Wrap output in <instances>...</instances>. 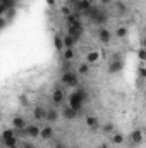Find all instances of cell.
I'll return each mask as SVG.
<instances>
[{
    "instance_id": "6da1fadb",
    "label": "cell",
    "mask_w": 146,
    "mask_h": 148,
    "mask_svg": "<svg viewBox=\"0 0 146 148\" xmlns=\"http://www.w3.org/2000/svg\"><path fill=\"white\" fill-rule=\"evenodd\" d=\"M84 100H86V91L83 88H77V91H74L72 95L69 97V107L74 109L76 112H81Z\"/></svg>"
},
{
    "instance_id": "7a4b0ae2",
    "label": "cell",
    "mask_w": 146,
    "mask_h": 148,
    "mask_svg": "<svg viewBox=\"0 0 146 148\" xmlns=\"http://www.w3.org/2000/svg\"><path fill=\"white\" fill-rule=\"evenodd\" d=\"M60 79L65 86H77V74L72 71H64Z\"/></svg>"
},
{
    "instance_id": "3957f363",
    "label": "cell",
    "mask_w": 146,
    "mask_h": 148,
    "mask_svg": "<svg viewBox=\"0 0 146 148\" xmlns=\"http://www.w3.org/2000/svg\"><path fill=\"white\" fill-rule=\"evenodd\" d=\"M40 126L36 124H26V127L23 129L24 131V134L28 136V138H40Z\"/></svg>"
},
{
    "instance_id": "277c9868",
    "label": "cell",
    "mask_w": 146,
    "mask_h": 148,
    "mask_svg": "<svg viewBox=\"0 0 146 148\" xmlns=\"http://www.w3.org/2000/svg\"><path fill=\"white\" fill-rule=\"evenodd\" d=\"M100 59H102V52H100V50H91V52L86 53V64H88V66L96 64Z\"/></svg>"
},
{
    "instance_id": "5b68a950",
    "label": "cell",
    "mask_w": 146,
    "mask_h": 148,
    "mask_svg": "<svg viewBox=\"0 0 146 148\" xmlns=\"http://www.w3.org/2000/svg\"><path fill=\"white\" fill-rule=\"evenodd\" d=\"M89 12H91L93 19H95L98 24H105V23L108 21V16H107V14H103V12H100V10H91V9H89Z\"/></svg>"
},
{
    "instance_id": "8992f818",
    "label": "cell",
    "mask_w": 146,
    "mask_h": 148,
    "mask_svg": "<svg viewBox=\"0 0 146 148\" xmlns=\"http://www.w3.org/2000/svg\"><path fill=\"white\" fill-rule=\"evenodd\" d=\"M52 102H53L55 105H60V103L64 102V90H62V88H55V90H53V93H52Z\"/></svg>"
},
{
    "instance_id": "52a82bcc",
    "label": "cell",
    "mask_w": 146,
    "mask_h": 148,
    "mask_svg": "<svg viewBox=\"0 0 146 148\" xmlns=\"http://www.w3.org/2000/svg\"><path fill=\"white\" fill-rule=\"evenodd\" d=\"M98 38H100L102 43H108L110 40H112V31L103 26V28H100V31H98Z\"/></svg>"
},
{
    "instance_id": "ba28073f",
    "label": "cell",
    "mask_w": 146,
    "mask_h": 148,
    "mask_svg": "<svg viewBox=\"0 0 146 148\" xmlns=\"http://www.w3.org/2000/svg\"><path fill=\"white\" fill-rule=\"evenodd\" d=\"M77 114H79V112H76L74 109H71L69 105H67V107H64V110H62V115H64V119H65V121H74V119L77 117Z\"/></svg>"
},
{
    "instance_id": "9c48e42d",
    "label": "cell",
    "mask_w": 146,
    "mask_h": 148,
    "mask_svg": "<svg viewBox=\"0 0 146 148\" xmlns=\"http://www.w3.org/2000/svg\"><path fill=\"white\" fill-rule=\"evenodd\" d=\"M52 136H53L52 126H45V127L40 129V138H41V140H52Z\"/></svg>"
},
{
    "instance_id": "30bf717a",
    "label": "cell",
    "mask_w": 146,
    "mask_h": 148,
    "mask_svg": "<svg viewBox=\"0 0 146 148\" xmlns=\"http://www.w3.org/2000/svg\"><path fill=\"white\" fill-rule=\"evenodd\" d=\"M12 127L14 129H24L26 127V121H24V117H21V115H17V117H14L12 119Z\"/></svg>"
},
{
    "instance_id": "8fae6325",
    "label": "cell",
    "mask_w": 146,
    "mask_h": 148,
    "mask_svg": "<svg viewBox=\"0 0 146 148\" xmlns=\"http://www.w3.org/2000/svg\"><path fill=\"white\" fill-rule=\"evenodd\" d=\"M45 119L48 122H55L59 119V112L55 110V109H48V110H45Z\"/></svg>"
},
{
    "instance_id": "7c38bea8",
    "label": "cell",
    "mask_w": 146,
    "mask_h": 148,
    "mask_svg": "<svg viewBox=\"0 0 146 148\" xmlns=\"http://www.w3.org/2000/svg\"><path fill=\"white\" fill-rule=\"evenodd\" d=\"M81 33H83L81 24H79V26H71V28H69V36H72L76 41H77V38L81 36Z\"/></svg>"
},
{
    "instance_id": "4fadbf2b",
    "label": "cell",
    "mask_w": 146,
    "mask_h": 148,
    "mask_svg": "<svg viewBox=\"0 0 146 148\" xmlns=\"http://www.w3.org/2000/svg\"><path fill=\"white\" fill-rule=\"evenodd\" d=\"M122 69V60H110V67H108V73H119Z\"/></svg>"
},
{
    "instance_id": "5bb4252c",
    "label": "cell",
    "mask_w": 146,
    "mask_h": 148,
    "mask_svg": "<svg viewBox=\"0 0 146 148\" xmlns=\"http://www.w3.org/2000/svg\"><path fill=\"white\" fill-rule=\"evenodd\" d=\"M86 124H88L89 129H98V119H96V115H88L86 117Z\"/></svg>"
},
{
    "instance_id": "9a60e30c",
    "label": "cell",
    "mask_w": 146,
    "mask_h": 148,
    "mask_svg": "<svg viewBox=\"0 0 146 148\" xmlns=\"http://www.w3.org/2000/svg\"><path fill=\"white\" fill-rule=\"evenodd\" d=\"M131 140H132V143H136V145H139V143H143V133H141V129H136V131L132 133V136H131Z\"/></svg>"
},
{
    "instance_id": "2e32d148",
    "label": "cell",
    "mask_w": 146,
    "mask_h": 148,
    "mask_svg": "<svg viewBox=\"0 0 146 148\" xmlns=\"http://www.w3.org/2000/svg\"><path fill=\"white\" fill-rule=\"evenodd\" d=\"M33 117H35L36 121L45 119V109H43V107H36V109L33 110Z\"/></svg>"
},
{
    "instance_id": "e0dca14e",
    "label": "cell",
    "mask_w": 146,
    "mask_h": 148,
    "mask_svg": "<svg viewBox=\"0 0 146 148\" xmlns=\"http://www.w3.org/2000/svg\"><path fill=\"white\" fill-rule=\"evenodd\" d=\"M62 41H64V47L65 48H72L74 45H76V40L72 36H69V35H65V36L62 38Z\"/></svg>"
},
{
    "instance_id": "ac0fdd59",
    "label": "cell",
    "mask_w": 146,
    "mask_h": 148,
    "mask_svg": "<svg viewBox=\"0 0 146 148\" xmlns=\"http://www.w3.org/2000/svg\"><path fill=\"white\" fill-rule=\"evenodd\" d=\"M124 140H126V138H124V134H122V133H113V136H112V141H113L115 145H122V143H124Z\"/></svg>"
},
{
    "instance_id": "d6986e66",
    "label": "cell",
    "mask_w": 146,
    "mask_h": 148,
    "mask_svg": "<svg viewBox=\"0 0 146 148\" xmlns=\"http://www.w3.org/2000/svg\"><path fill=\"white\" fill-rule=\"evenodd\" d=\"M115 35L119 38H126L127 36V28H126V26H119V28L115 29Z\"/></svg>"
},
{
    "instance_id": "ffe728a7",
    "label": "cell",
    "mask_w": 146,
    "mask_h": 148,
    "mask_svg": "<svg viewBox=\"0 0 146 148\" xmlns=\"http://www.w3.org/2000/svg\"><path fill=\"white\" fill-rule=\"evenodd\" d=\"M14 136H16L14 129H5V131L2 133V141H5V140H9V138H14Z\"/></svg>"
},
{
    "instance_id": "44dd1931",
    "label": "cell",
    "mask_w": 146,
    "mask_h": 148,
    "mask_svg": "<svg viewBox=\"0 0 146 148\" xmlns=\"http://www.w3.org/2000/svg\"><path fill=\"white\" fill-rule=\"evenodd\" d=\"M77 9H79V10H89V2H88V0H81V2L77 3Z\"/></svg>"
},
{
    "instance_id": "7402d4cb",
    "label": "cell",
    "mask_w": 146,
    "mask_h": 148,
    "mask_svg": "<svg viewBox=\"0 0 146 148\" xmlns=\"http://www.w3.org/2000/svg\"><path fill=\"white\" fill-rule=\"evenodd\" d=\"M103 133H105V134H112V133H113V124H112V122L103 124Z\"/></svg>"
},
{
    "instance_id": "603a6c76",
    "label": "cell",
    "mask_w": 146,
    "mask_h": 148,
    "mask_svg": "<svg viewBox=\"0 0 146 148\" xmlns=\"http://www.w3.org/2000/svg\"><path fill=\"white\" fill-rule=\"evenodd\" d=\"M126 10H127L126 3H122V2H117V14H120V16H122V14H124Z\"/></svg>"
},
{
    "instance_id": "cb8c5ba5",
    "label": "cell",
    "mask_w": 146,
    "mask_h": 148,
    "mask_svg": "<svg viewBox=\"0 0 146 148\" xmlns=\"http://www.w3.org/2000/svg\"><path fill=\"white\" fill-rule=\"evenodd\" d=\"M88 71H89L88 64H81V66L77 67V74H88Z\"/></svg>"
},
{
    "instance_id": "d4e9b609",
    "label": "cell",
    "mask_w": 146,
    "mask_h": 148,
    "mask_svg": "<svg viewBox=\"0 0 146 148\" xmlns=\"http://www.w3.org/2000/svg\"><path fill=\"white\" fill-rule=\"evenodd\" d=\"M55 48H57V50H62V48H64V41H62L60 36H55Z\"/></svg>"
},
{
    "instance_id": "484cf974",
    "label": "cell",
    "mask_w": 146,
    "mask_h": 148,
    "mask_svg": "<svg viewBox=\"0 0 146 148\" xmlns=\"http://www.w3.org/2000/svg\"><path fill=\"white\" fill-rule=\"evenodd\" d=\"M72 59H74L72 50H71V48H67V50H65V53H64V60H69V62H71Z\"/></svg>"
},
{
    "instance_id": "4316f807",
    "label": "cell",
    "mask_w": 146,
    "mask_h": 148,
    "mask_svg": "<svg viewBox=\"0 0 146 148\" xmlns=\"http://www.w3.org/2000/svg\"><path fill=\"white\" fill-rule=\"evenodd\" d=\"M21 148H36V147H35V143H29V141H23V143H21Z\"/></svg>"
},
{
    "instance_id": "83f0119b",
    "label": "cell",
    "mask_w": 146,
    "mask_h": 148,
    "mask_svg": "<svg viewBox=\"0 0 146 148\" xmlns=\"http://www.w3.org/2000/svg\"><path fill=\"white\" fill-rule=\"evenodd\" d=\"M138 57H139V60H141V62L145 60V57H146V53H145V48H141V50L138 52Z\"/></svg>"
},
{
    "instance_id": "f1b7e54d",
    "label": "cell",
    "mask_w": 146,
    "mask_h": 148,
    "mask_svg": "<svg viewBox=\"0 0 146 148\" xmlns=\"http://www.w3.org/2000/svg\"><path fill=\"white\" fill-rule=\"evenodd\" d=\"M3 26H5V21H3V19H0V29H2Z\"/></svg>"
},
{
    "instance_id": "f546056e",
    "label": "cell",
    "mask_w": 146,
    "mask_h": 148,
    "mask_svg": "<svg viewBox=\"0 0 146 148\" xmlns=\"http://www.w3.org/2000/svg\"><path fill=\"white\" fill-rule=\"evenodd\" d=\"M46 2H48L50 5H53V3H55V0H46Z\"/></svg>"
},
{
    "instance_id": "4dcf8cb0",
    "label": "cell",
    "mask_w": 146,
    "mask_h": 148,
    "mask_svg": "<svg viewBox=\"0 0 146 148\" xmlns=\"http://www.w3.org/2000/svg\"><path fill=\"white\" fill-rule=\"evenodd\" d=\"M98 148H108V147H107L105 143H102V145H100V147H98Z\"/></svg>"
},
{
    "instance_id": "1f68e13d",
    "label": "cell",
    "mask_w": 146,
    "mask_h": 148,
    "mask_svg": "<svg viewBox=\"0 0 146 148\" xmlns=\"http://www.w3.org/2000/svg\"><path fill=\"white\" fill-rule=\"evenodd\" d=\"M108 2H115L117 3V2H122V0H108Z\"/></svg>"
}]
</instances>
